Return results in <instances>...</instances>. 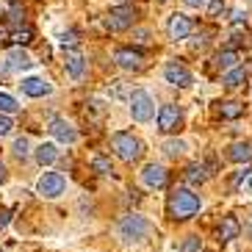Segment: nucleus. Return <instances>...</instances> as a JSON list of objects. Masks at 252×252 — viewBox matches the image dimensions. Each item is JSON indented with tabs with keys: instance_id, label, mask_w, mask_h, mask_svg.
<instances>
[{
	"instance_id": "1",
	"label": "nucleus",
	"mask_w": 252,
	"mask_h": 252,
	"mask_svg": "<svg viewBox=\"0 0 252 252\" xmlns=\"http://www.w3.org/2000/svg\"><path fill=\"white\" fill-rule=\"evenodd\" d=\"M197 211H200V197H197L191 189H186V186L172 189V194H169V214H172V219L186 222V219H191Z\"/></svg>"
},
{
	"instance_id": "2",
	"label": "nucleus",
	"mask_w": 252,
	"mask_h": 252,
	"mask_svg": "<svg viewBox=\"0 0 252 252\" xmlns=\"http://www.w3.org/2000/svg\"><path fill=\"white\" fill-rule=\"evenodd\" d=\"M150 230H153V224L139 214L122 216L119 224H117V233H119V238H122L125 244H139V241H144V238L150 236Z\"/></svg>"
},
{
	"instance_id": "3",
	"label": "nucleus",
	"mask_w": 252,
	"mask_h": 252,
	"mask_svg": "<svg viewBox=\"0 0 252 252\" xmlns=\"http://www.w3.org/2000/svg\"><path fill=\"white\" fill-rule=\"evenodd\" d=\"M111 144H114V150H117V156L127 163L139 161L141 153H144V144H141L133 133H127V130H117V133L111 136Z\"/></svg>"
},
{
	"instance_id": "4",
	"label": "nucleus",
	"mask_w": 252,
	"mask_h": 252,
	"mask_svg": "<svg viewBox=\"0 0 252 252\" xmlns=\"http://www.w3.org/2000/svg\"><path fill=\"white\" fill-rule=\"evenodd\" d=\"M130 114H133L136 122H150L153 119L156 103H153V97L144 89H133V94H130Z\"/></svg>"
},
{
	"instance_id": "5",
	"label": "nucleus",
	"mask_w": 252,
	"mask_h": 252,
	"mask_svg": "<svg viewBox=\"0 0 252 252\" xmlns=\"http://www.w3.org/2000/svg\"><path fill=\"white\" fill-rule=\"evenodd\" d=\"M133 23H136V8L133 6L114 8L111 14H108V20H105V25H108L111 31H127Z\"/></svg>"
},
{
	"instance_id": "6",
	"label": "nucleus",
	"mask_w": 252,
	"mask_h": 252,
	"mask_svg": "<svg viewBox=\"0 0 252 252\" xmlns=\"http://www.w3.org/2000/svg\"><path fill=\"white\" fill-rule=\"evenodd\" d=\"M64 186H67L64 175H59V172H45V175L39 178V194L53 200V197H59V194L64 191Z\"/></svg>"
},
{
	"instance_id": "7",
	"label": "nucleus",
	"mask_w": 252,
	"mask_h": 252,
	"mask_svg": "<svg viewBox=\"0 0 252 252\" xmlns=\"http://www.w3.org/2000/svg\"><path fill=\"white\" fill-rule=\"evenodd\" d=\"M163 78H166L172 86H180V89L191 86V72H189L183 64H178V61H169V64L163 67Z\"/></svg>"
},
{
	"instance_id": "8",
	"label": "nucleus",
	"mask_w": 252,
	"mask_h": 252,
	"mask_svg": "<svg viewBox=\"0 0 252 252\" xmlns=\"http://www.w3.org/2000/svg\"><path fill=\"white\" fill-rule=\"evenodd\" d=\"M180 125V108L178 105H161L158 111V130L161 133H172Z\"/></svg>"
},
{
	"instance_id": "9",
	"label": "nucleus",
	"mask_w": 252,
	"mask_h": 252,
	"mask_svg": "<svg viewBox=\"0 0 252 252\" xmlns=\"http://www.w3.org/2000/svg\"><path fill=\"white\" fill-rule=\"evenodd\" d=\"M47 130H50V133L56 136L59 141H64V144H72V141L78 139L75 127L69 125L67 119H61V117H53V119H50V127H47Z\"/></svg>"
},
{
	"instance_id": "10",
	"label": "nucleus",
	"mask_w": 252,
	"mask_h": 252,
	"mask_svg": "<svg viewBox=\"0 0 252 252\" xmlns=\"http://www.w3.org/2000/svg\"><path fill=\"white\" fill-rule=\"evenodd\" d=\"M114 61H117L122 69H141V61H144V56H141V50L119 47V50L114 53Z\"/></svg>"
},
{
	"instance_id": "11",
	"label": "nucleus",
	"mask_w": 252,
	"mask_h": 252,
	"mask_svg": "<svg viewBox=\"0 0 252 252\" xmlns=\"http://www.w3.org/2000/svg\"><path fill=\"white\" fill-rule=\"evenodd\" d=\"M141 180H144V186H150V189H163V186H166V169L158 166V163H147L144 172H141Z\"/></svg>"
},
{
	"instance_id": "12",
	"label": "nucleus",
	"mask_w": 252,
	"mask_h": 252,
	"mask_svg": "<svg viewBox=\"0 0 252 252\" xmlns=\"http://www.w3.org/2000/svg\"><path fill=\"white\" fill-rule=\"evenodd\" d=\"M191 28L194 25L186 14H172V20H169V36L172 39H189Z\"/></svg>"
},
{
	"instance_id": "13",
	"label": "nucleus",
	"mask_w": 252,
	"mask_h": 252,
	"mask_svg": "<svg viewBox=\"0 0 252 252\" xmlns=\"http://www.w3.org/2000/svg\"><path fill=\"white\" fill-rule=\"evenodd\" d=\"M20 86H23V92L28 97H45V94H50V92H53V86L45 81V78H25Z\"/></svg>"
},
{
	"instance_id": "14",
	"label": "nucleus",
	"mask_w": 252,
	"mask_h": 252,
	"mask_svg": "<svg viewBox=\"0 0 252 252\" xmlns=\"http://www.w3.org/2000/svg\"><path fill=\"white\" fill-rule=\"evenodd\" d=\"M6 61H8V72H23V69H31V67H33V59H31L25 50H20V47L8 53Z\"/></svg>"
},
{
	"instance_id": "15",
	"label": "nucleus",
	"mask_w": 252,
	"mask_h": 252,
	"mask_svg": "<svg viewBox=\"0 0 252 252\" xmlns=\"http://www.w3.org/2000/svg\"><path fill=\"white\" fill-rule=\"evenodd\" d=\"M64 67H67V75L72 78V81H81L83 72H86V59H83L81 53H67Z\"/></svg>"
},
{
	"instance_id": "16",
	"label": "nucleus",
	"mask_w": 252,
	"mask_h": 252,
	"mask_svg": "<svg viewBox=\"0 0 252 252\" xmlns=\"http://www.w3.org/2000/svg\"><path fill=\"white\" fill-rule=\"evenodd\" d=\"M227 158H230V161H236V163L252 161V141H236V144H230Z\"/></svg>"
},
{
	"instance_id": "17",
	"label": "nucleus",
	"mask_w": 252,
	"mask_h": 252,
	"mask_svg": "<svg viewBox=\"0 0 252 252\" xmlns=\"http://www.w3.org/2000/svg\"><path fill=\"white\" fill-rule=\"evenodd\" d=\"M238 233H241V224H238L236 216H224L222 224H219V241H233V238H238Z\"/></svg>"
},
{
	"instance_id": "18",
	"label": "nucleus",
	"mask_w": 252,
	"mask_h": 252,
	"mask_svg": "<svg viewBox=\"0 0 252 252\" xmlns=\"http://www.w3.org/2000/svg\"><path fill=\"white\" fill-rule=\"evenodd\" d=\"M183 178H186V183H189V186H200V183H205V180H208V169L202 166V163H189L186 172H183Z\"/></svg>"
},
{
	"instance_id": "19",
	"label": "nucleus",
	"mask_w": 252,
	"mask_h": 252,
	"mask_svg": "<svg viewBox=\"0 0 252 252\" xmlns=\"http://www.w3.org/2000/svg\"><path fill=\"white\" fill-rule=\"evenodd\" d=\"M6 25H11V28H17V31L25 25V11H23L20 3H14V6L6 11Z\"/></svg>"
},
{
	"instance_id": "20",
	"label": "nucleus",
	"mask_w": 252,
	"mask_h": 252,
	"mask_svg": "<svg viewBox=\"0 0 252 252\" xmlns=\"http://www.w3.org/2000/svg\"><path fill=\"white\" fill-rule=\"evenodd\" d=\"M241 114H244V105L236 103V100H227V103L219 105V117L222 119H238Z\"/></svg>"
},
{
	"instance_id": "21",
	"label": "nucleus",
	"mask_w": 252,
	"mask_h": 252,
	"mask_svg": "<svg viewBox=\"0 0 252 252\" xmlns=\"http://www.w3.org/2000/svg\"><path fill=\"white\" fill-rule=\"evenodd\" d=\"M59 158V150H56V144H39L36 147V161L45 166V163H53Z\"/></svg>"
},
{
	"instance_id": "22",
	"label": "nucleus",
	"mask_w": 252,
	"mask_h": 252,
	"mask_svg": "<svg viewBox=\"0 0 252 252\" xmlns=\"http://www.w3.org/2000/svg\"><path fill=\"white\" fill-rule=\"evenodd\" d=\"M236 61H238V53L236 50L216 53V67H219V69H236Z\"/></svg>"
},
{
	"instance_id": "23",
	"label": "nucleus",
	"mask_w": 252,
	"mask_h": 252,
	"mask_svg": "<svg viewBox=\"0 0 252 252\" xmlns=\"http://www.w3.org/2000/svg\"><path fill=\"white\" fill-rule=\"evenodd\" d=\"M244 78H247L244 67H236V69H230V72L224 75V78H222V83L227 86V89H236L238 83H244Z\"/></svg>"
},
{
	"instance_id": "24",
	"label": "nucleus",
	"mask_w": 252,
	"mask_h": 252,
	"mask_svg": "<svg viewBox=\"0 0 252 252\" xmlns=\"http://www.w3.org/2000/svg\"><path fill=\"white\" fill-rule=\"evenodd\" d=\"M183 153H186V144H183V141H178V139H172V141L163 144V156L178 158V156H183Z\"/></svg>"
},
{
	"instance_id": "25",
	"label": "nucleus",
	"mask_w": 252,
	"mask_h": 252,
	"mask_svg": "<svg viewBox=\"0 0 252 252\" xmlns=\"http://www.w3.org/2000/svg\"><path fill=\"white\" fill-rule=\"evenodd\" d=\"M17 108H20V105H17V100L11 94H0V114H6L8 117V114H14Z\"/></svg>"
},
{
	"instance_id": "26",
	"label": "nucleus",
	"mask_w": 252,
	"mask_h": 252,
	"mask_svg": "<svg viewBox=\"0 0 252 252\" xmlns=\"http://www.w3.org/2000/svg\"><path fill=\"white\" fill-rule=\"evenodd\" d=\"M31 39H33V31H31L28 25H25V28H20V31H14V33H11V42H14V45H28Z\"/></svg>"
},
{
	"instance_id": "27",
	"label": "nucleus",
	"mask_w": 252,
	"mask_h": 252,
	"mask_svg": "<svg viewBox=\"0 0 252 252\" xmlns=\"http://www.w3.org/2000/svg\"><path fill=\"white\" fill-rule=\"evenodd\" d=\"M92 169L97 172V175H111V161H108V158H103V156H97L94 161H92Z\"/></svg>"
},
{
	"instance_id": "28",
	"label": "nucleus",
	"mask_w": 252,
	"mask_h": 252,
	"mask_svg": "<svg viewBox=\"0 0 252 252\" xmlns=\"http://www.w3.org/2000/svg\"><path fill=\"white\" fill-rule=\"evenodd\" d=\"M28 153H31V141L25 139V136H20V139L14 141V156L17 158H25Z\"/></svg>"
},
{
	"instance_id": "29",
	"label": "nucleus",
	"mask_w": 252,
	"mask_h": 252,
	"mask_svg": "<svg viewBox=\"0 0 252 252\" xmlns=\"http://www.w3.org/2000/svg\"><path fill=\"white\" fill-rule=\"evenodd\" d=\"M200 238H197V236H189V238H186V241H183V247H180V252H200Z\"/></svg>"
},
{
	"instance_id": "30",
	"label": "nucleus",
	"mask_w": 252,
	"mask_h": 252,
	"mask_svg": "<svg viewBox=\"0 0 252 252\" xmlns=\"http://www.w3.org/2000/svg\"><path fill=\"white\" fill-rule=\"evenodd\" d=\"M222 11H224L222 0H208V17H219Z\"/></svg>"
},
{
	"instance_id": "31",
	"label": "nucleus",
	"mask_w": 252,
	"mask_h": 252,
	"mask_svg": "<svg viewBox=\"0 0 252 252\" xmlns=\"http://www.w3.org/2000/svg\"><path fill=\"white\" fill-rule=\"evenodd\" d=\"M11 127H14V122H11V117H6V114H0V136L11 133Z\"/></svg>"
},
{
	"instance_id": "32",
	"label": "nucleus",
	"mask_w": 252,
	"mask_h": 252,
	"mask_svg": "<svg viewBox=\"0 0 252 252\" xmlns=\"http://www.w3.org/2000/svg\"><path fill=\"white\" fill-rule=\"evenodd\" d=\"M75 42H78V33H72V31H69V33H64V36H61V45H64V47H72L75 45Z\"/></svg>"
},
{
	"instance_id": "33",
	"label": "nucleus",
	"mask_w": 252,
	"mask_h": 252,
	"mask_svg": "<svg viewBox=\"0 0 252 252\" xmlns=\"http://www.w3.org/2000/svg\"><path fill=\"white\" fill-rule=\"evenodd\" d=\"M8 222H11V214H8L6 208H0V227H6Z\"/></svg>"
},
{
	"instance_id": "34",
	"label": "nucleus",
	"mask_w": 252,
	"mask_h": 252,
	"mask_svg": "<svg viewBox=\"0 0 252 252\" xmlns=\"http://www.w3.org/2000/svg\"><path fill=\"white\" fill-rule=\"evenodd\" d=\"M247 175H250V169H241V172H238V175H236V178H233V186H238V183H241V180L247 178Z\"/></svg>"
},
{
	"instance_id": "35",
	"label": "nucleus",
	"mask_w": 252,
	"mask_h": 252,
	"mask_svg": "<svg viewBox=\"0 0 252 252\" xmlns=\"http://www.w3.org/2000/svg\"><path fill=\"white\" fill-rule=\"evenodd\" d=\"M3 180H6V163L0 161V183H3Z\"/></svg>"
},
{
	"instance_id": "36",
	"label": "nucleus",
	"mask_w": 252,
	"mask_h": 252,
	"mask_svg": "<svg viewBox=\"0 0 252 252\" xmlns=\"http://www.w3.org/2000/svg\"><path fill=\"white\" fill-rule=\"evenodd\" d=\"M189 6H205V0H186Z\"/></svg>"
},
{
	"instance_id": "37",
	"label": "nucleus",
	"mask_w": 252,
	"mask_h": 252,
	"mask_svg": "<svg viewBox=\"0 0 252 252\" xmlns=\"http://www.w3.org/2000/svg\"><path fill=\"white\" fill-rule=\"evenodd\" d=\"M247 233H250V236H252V227H247Z\"/></svg>"
},
{
	"instance_id": "38",
	"label": "nucleus",
	"mask_w": 252,
	"mask_h": 252,
	"mask_svg": "<svg viewBox=\"0 0 252 252\" xmlns=\"http://www.w3.org/2000/svg\"><path fill=\"white\" fill-rule=\"evenodd\" d=\"M250 189H252V175H250Z\"/></svg>"
}]
</instances>
